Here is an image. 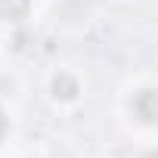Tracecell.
<instances>
[{
    "mask_svg": "<svg viewBox=\"0 0 158 158\" xmlns=\"http://www.w3.org/2000/svg\"><path fill=\"white\" fill-rule=\"evenodd\" d=\"M118 121L124 130L143 143L155 139L158 130V84L152 71H139L118 93Z\"/></svg>",
    "mask_w": 158,
    "mask_h": 158,
    "instance_id": "obj_1",
    "label": "cell"
},
{
    "mask_svg": "<svg viewBox=\"0 0 158 158\" xmlns=\"http://www.w3.org/2000/svg\"><path fill=\"white\" fill-rule=\"evenodd\" d=\"M44 99L62 115L77 112L87 102V77H84V71L74 68V65H65V62L47 68V74H44Z\"/></svg>",
    "mask_w": 158,
    "mask_h": 158,
    "instance_id": "obj_2",
    "label": "cell"
},
{
    "mask_svg": "<svg viewBox=\"0 0 158 158\" xmlns=\"http://www.w3.org/2000/svg\"><path fill=\"white\" fill-rule=\"evenodd\" d=\"M37 0H0V25H22L34 19Z\"/></svg>",
    "mask_w": 158,
    "mask_h": 158,
    "instance_id": "obj_3",
    "label": "cell"
},
{
    "mask_svg": "<svg viewBox=\"0 0 158 158\" xmlns=\"http://www.w3.org/2000/svg\"><path fill=\"white\" fill-rule=\"evenodd\" d=\"M13 136H16V115H13L10 102L0 96V152L13 143Z\"/></svg>",
    "mask_w": 158,
    "mask_h": 158,
    "instance_id": "obj_4",
    "label": "cell"
},
{
    "mask_svg": "<svg viewBox=\"0 0 158 158\" xmlns=\"http://www.w3.org/2000/svg\"><path fill=\"white\" fill-rule=\"evenodd\" d=\"M22 158H44V155H22Z\"/></svg>",
    "mask_w": 158,
    "mask_h": 158,
    "instance_id": "obj_5",
    "label": "cell"
},
{
    "mask_svg": "<svg viewBox=\"0 0 158 158\" xmlns=\"http://www.w3.org/2000/svg\"><path fill=\"white\" fill-rule=\"evenodd\" d=\"M0 158H3V152H0Z\"/></svg>",
    "mask_w": 158,
    "mask_h": 158,
    "instance_id": "obj_6",
    "label": "cell"
}]
</instances>
